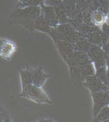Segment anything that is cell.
<instances>
[{"label": "cell", "instance_id": "cell-4", "mask_svg": "<svg viewBox=\"0 0 109 122\" xmlns=\"http://www.w3.org/2000/svg\"><path fill=\"white\" fill-rule=\"evenodd\" d=\"M82 85L87 88L90 92L109 91L107 85L103 83L95 75L86 77L84 78Z\"/></svg>", "mask_w": 109, "mask_h": 122}, {"label": "cell", "instance_id": "cell-16", "mask_svg": "<svg viewBox=\"0 0 109 122\" xmlns=\"http://www.w3.org/2000/svg\"><path fill=\"white\" fill-rule=\"evenodd\" d=\"M97 121L106 122L109 119V105L104 107L94 118Z\"/></svg>", "mask_w": 109, "mask_h": 122}, {"label": "cell", "instance_id": "cell-23", "mask_svg": "<svg viewBox=\"0 0 109 122\" xmlns=\"http://www.w3.org/2000/svg\"><path fill=\"white\" fill-rule=\"evenodd\" d=\"M19 3H23V2H24L25 1H26V0H19Z\"/></svg>", "mask_w": 109, "mask_h": 122}, {"label": "cell", "instance_id": "cell-6", "mask_svg": "<svg viewBox=\"0 0 109 122\" xmlns=\"http://www.w3.org/2000/svg\"><path fill=\"white\" fill-rule=\"evenodd\" d=\"M40 6L42 7V13L44 19L51 27H56L59 25V21L56 11L53 6L46 5L43 2Z\"/></svg>", "mask_w": 109, "mask_h": 122}, {"label": "cell", "instance_id": "cell-18", "mask_svg": "<svg viewBox=\"0 0 109 122\" xmlns=\"http://www.w3.org/2000/svg\"><path fill=\"white\" fill-rule=\"evenodd\" d=\"M101 29L102 32L104 34H105V35L108 36H109V25H108V24H106L105 22H104V23L101 26Z\"/></svg>", "mask_w": 109, "mask_h": 122}, {"label": "cell", "instance_id": "cell-15", "mask_svg": "<svg viewBox=\"0 0 109 122\" xmlns=\"http://www.w3.org/2000/svg\"><path fill=\"white\" fill-rule=\"evenodd\" d=\"M95 76L97 77L102 82L108 86V81L107 76V67L106 66L102 67L96 69Z\"/></svg>", "mask_w": 109, "mask_h": 122}, {"label": "cell", "instance_id": "cell-20", "mask_svg": "<svg viewBox=\"0 0 109 122\" xmlns=\"http://www.w3.org/2000/svg\"><path fill=\"white\" fill-rule=\"evenodd\" d=\"M105 23L109 25V12L105 15Z\"/></svg>", "mask_w": 109, "mask_h": 122}, {"label": "cell", "instance_id": "cell-9", "mask_svg": "<svg viewBox=\"0 0 109 122\" xmlns=\"http://www.w3.org/2000/svg\"><path fill=\"white\" fill-rule=\"evenodd\" d=\"M87 53L93 62L101 60H107L109 58L102 47L95 44H92Z\"/></svg>", "mask_w": 109, "mask_h": 122}, {"label": "cell", "instance_id": "cell-21", "mask_svg": "<svg viewBox=\"0 0 109 122\" xmlns=\"http://www.w3.org/2000/svg\"><path fill=\"white\" fill-rule=\"evenodd\" d=\"M4 110H5V109L4 108V106L2 105L1 102H0V112H4Z\"/></svg>", "mask_w": 109, "mask_h": 122}, {"label": "cell", "instance_id": "cell-3", "mask_svg": "<svg viewBox=\"0 0 109 122\" xmlns=\"http://www.w3.org/2000/svg\"><path fill=\"white\" fill-rule=\"evenodd\" d=\"M93 100V114L94 118L104 107L109 105V91L90 92Z\"/></svg>", "mask_w": 109, "mask_h": 122}, {"label": "cell", "instance_id": "cell-5", "mask_svg": "<svg viewBox=\"0 0 109 122\" xmlns=\"http://www.w3.org/2000/svg\"><path fill=\"white\" fill-rule=\"evenodd\" d=\"M17 51V46L14 42L5 38H0V56L9 60Z\"/></svg>", "mask_w": 109, "mask_h": 122}, {"label": "cell", "instance_id": "cell-14", "mask_svg": "<svg viewBox=\"0 0 109 122\" xmlns=\"http://www.w3.org/2000/svg\"><path fill=\"white\" fill-rule=\"evenodd\" d=\"M91 45L92 44L87 39L81 38L74 44V50L75 51L88 52Z\"/></svg>", "mask_w": 109, "mask_h": 122}, {"label": "cell", "instance_id": "cell-10", "mask_svg": "<svg viewBox=\"0 0 109 122\" xmlns=\"http://www.w3.org/2000/svg\"><path fill=\"white\" fill-rule=\"evenodd\" d=\"M52 28L53 27L50 26L44 19L43 13L35 20L34 29L50 34L52 30Z\"/></svg>", "mask_w": 109, "mask_h": 122}, {"label": "cell", "instance_id": "cell-2", "mask_svg": "<svg viewBox=\"0 0 109 122\" xmlns=\"http://www.w3.org/2000/svg\"><path fill=\"white\" fill-rule=\"evenodd\" d=\"M18 97L27 99L38 104L51 105L53 103L42 87L33 84L21 87V92L18 95Z\"/></svg>", "mask_w": 109, "mask_h": 122}, {"label": "cell", "instance_id": "cell-1", "mask_svg": "<svg viewBox=\"0 0 109 122\" xmlns=\"http://www.w3.org/2000/svg\"><path fill=\"white\" fill-rule=\"evenodd\" d=\"M42 13V7L40 6L15 8L9 16V24L19 25L30 30L34 29L35 20Z\"/></svg>", "mask_w": 109, "mask_h": 122}, {"label": "cell", "instance_id": "cell-8", "mask_svg": "<svg viewBox=\"0 0 109 122\" xmlns=\"http://www.w3.org/2000/svg\"><path fill=\"white\" fill-rule=\"evenodd\" d=\"M33 84L42 87L51 75L45 73L41 67L32 68Z\"/></svg>", "mask_w": 109, "mask_h": 122}, {"label": "cell", "instance_id": "cell-11", "mask_svg": "<svg viewBox=\"0 0 109 122\" xmlns=\"http://www.w3.org/2000/svg\"><path fill=\"white\" fill-rule=\"evenodd\" d=\"M32 68L29 67L24 70L18 68L21 80V87L33 84Z\"/></svg>", "mask_w": 109, "mask_h": 122}, {"label": "cell", "instance_id": "cell-25", "mask_svg": "<svg viewBox=\"0 0 109 122\" xmlns=\"http://www.w3.org/2000/svg\"><path fill=\"white\" fill-rule=\"evenodd\" d=\"M106 122H109V119H108V120H107V121H106Z\"/></svg>", "mask_w": 109, "mask_h": 122}, {"label": "cell", "instance_id": "cell-22", "mask_svg": "<svg viewBox=\"0 0 109 122\" xmlns=\"http://www.w3.org/2000/svg\"><path fill=\"white\" fill-rule=\"evenodd\" d=\"M107 76H108V87H109V71H107Z\"/></svg>", "mask_w": 109, "mask_h": 122}, {"label": "cell", "instance_id": "cell-12", "mask_svg": "<svg viewBox=\"0 0 109 122\" xmlns=\"http://www.w3.org/2000/svg\"><path fill=\"white\" fill-rule=\"evenodd\" d=\"M96 69L93 62L80 66V73L82 77V82L84 78L87 76H94L96 74Z\"/></svg>", "mask_w": 109, "mask_h": 122}, {"label": "cell", "instance_id": "cell-7", "mask_svg": "<svg viewBox=\"0 0 109 122\" xmlns=\"http://www.w3.org/2000/svg\"><path fill=\"white\" fill-rule=\"evenodd\" d=\"M59 53L64 61L74 51V44L62 40H54Z\"/></svg>", "mask_w": 109, "mask_h": 122}, {"label": "cell", "instance_id": "cell-13", "mask_svg": "<svg viewBox=\"0 0 109 122\" xmlns=\"http://www.w3.org/2000/svg\"><path fill=\"white\" fill-rule=\"evenodd\" d=\"M92 23L96 26H101L105 21V15L102 11H95L90 17Z\"/></svg>", "mask_w": 109, "mask_h": 122}, {"label": "cell", "instance_id": "cell-17", "mask_svg": "<svg viewBox=\"0 0 109 122\" xmlns=\"http://www.w3.org/2000/svg\"><path fill=\"white\" fill-rule=\"evenodd\" d=\"M11 122L10 115L9 112L6 110L0 112V122Z\"/></svg>", "mask_w": 109, "mask_h": 122}, {"label": "cell", "instance_id": "cell-19", "mask_svg": "<svg viewBox=\"0 0 109 122\" xmlns=\"http://www.w3.org/2000/svg\"><path fill=\"white\" fill-rule=\"evenodd\" d=\"M102 48L103 50L106 55L109 57V42L103 44L102 46Z\"/></svg>", "mask_w": 109, "mask_h": 122}, {"label": "cell", "instance_id": "cell-24", "mask_svg": "<svg viewBox=\"0 0 109 122\" xmlns=\"http://www.w3.org/2000/svg\"><path fill=\"white\" fill-rule=\"evenodd\" d=\"M52 1H63V0H52Z\"/></svg>", "mask_w": 109, "mask_h": 122}]
</instances>
